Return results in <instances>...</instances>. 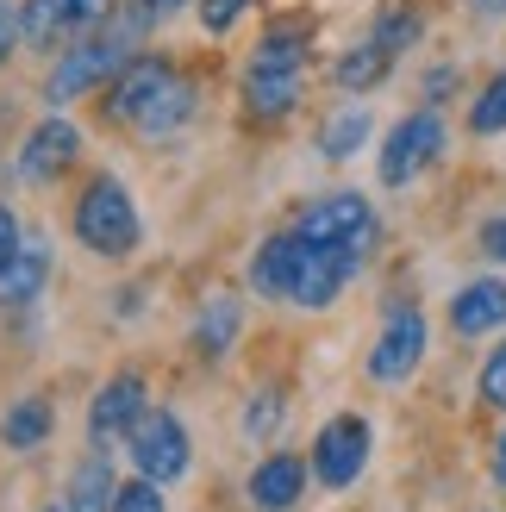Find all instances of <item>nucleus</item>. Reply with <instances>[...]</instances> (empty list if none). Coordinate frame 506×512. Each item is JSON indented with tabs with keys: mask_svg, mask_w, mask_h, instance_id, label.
<instances>
[{
	"mask_svg": "<svg viewBox=\"0 0 506 512\" xmlns=\"http://www.w3.org/2000/svg\"><path fill=\"white\" fill-rule=\"evenodd\" d=\"M144 413H150V406H144V375H138V369L100 381V394H94V406H88V444H94V450H113L119 438H132V425H138Z\"/></svg>",
	"mask_w": 506,
	"mask_h": 512,
	"instance_id": "nucleus-10",
	"label": "nucleus"
},
{
	"mask_svg": "<svg viewBox=\"0 0 506 512\" xmlns=\"http://www.w3.org/2000/svg\"><path fill=\"white\" fill-rule=\"evenodd\" d=\"M294 232H300V238H313V244L350 250V256H369V250H375V238H382V219H375V207H369L363 194L338 188V194H319L313 207H300Z\"/></svg>",
	"mask_w": 506,
	"mask_h": 512,
	"instance_id": "nucleus-5",
	"label": "nucleus"
},
{
	"mask_svg": "<svg viewBox=\"0 0 506 512\" xmlns=\"http://www.w3.org/2000/svg\"><path fill=\"white\" fill-rule=\"evenodd\" d=\"M107 512H169V500H163V481H150V475H138V481H119Z\"/></svg>",
	"mask_w": 506,
	"mask_h": 512,
	"instance_id": "nucleus-26",
	"label": "nucleus"
},
{
	"mask_svg": "<svg viewBox=\"0 0 506 512\" xmlns=\"http://www.w3.org/2000/svg\"><path fill=\"white\" fill-rule=\"evenodd\" d=\"M419 363H425V313L419 306H394L382 338L369 350V375L375 381H407Z\"/></svg>",
	"mask_w": 506,
	"mask_h": 512,
	"instance_id": "nucleus-11",
	"label": "nucleus"
},
{
	"mask_svg": "<svg viewBox=\"0 0 506 512\" xmlns=\"http://www.w3.org/2000/svg\"><path fill=\"white\" fill-rule=\"evenodd\" d=\"M307 475L313 469L300 463V456H288V450L263 456L257 475H250V506H257V512H294L300 494H307Z\"/></svg>",
	"mask_w": 506,
	"mask_h": 512,
	"instance_id": "nucleus-14",
	"label": "nucleus"
},
{
	"mask_svg": "<svg viewBox=\"0 0 506 512\" xmlns=\"http://www.w3.org/2000/svg\"><path fill=\"white\" fill-rule=\"evenodd\" d=\"M482 250L494 256V263H506V213H494V219H482Z\"/></svg>",
	"mask_w": 506,
	"mask_h": 512,
	"instance_id": "nucleus-31",
	"label": "nucleus"
},
{
	"mask_svg": "<svg viewBox=\"0 0 506 512\" xmlns=\"http://www.w3.org/2000/svg\"><path fill=\"white\" fill-rule=\"evenodd\" d=\"M75 244H88L94 256H132L144 238V219H138V200L119 175H94L75 200Z\"/></svg>",
	"mask_w": 506,
	"mask_h": 512,
	"instance_id": "nucleus-3",
	"label": "nucleus"
},
{
	"mask_svg": "<svg viewBox=\"0 0 506 512\" xmlns=\"http://www.w3.org/2000/svg\"><path fill=\"white\" fill-rule=\"evenodd\" d=\"M125 57H132V32H88V38L63 44V57L50 63V75H44V100H50V107H69V100L107 88Z\"/></svg>",
	"mask_w": 506,
	"mask_h": 512,
	"instance_id": "nucleus-4",
	"label": "nucleus"
},
{
	"mask_svg": "<svg viewBox=\"0 0 506 512\" xmlns=\"http://www.w3.org/2000/svg\"><path fill=\"white\" fill-rule=\"evenodd\" d=\"M50 512H69V506H50Z\"/></svg>",
	"mask_w": 506,
	"mask_h": 512,
	"instance_id": "nucleus-36",
	"label": "nucleus"
},
{
	"mask_svg": "<svg viewBox=\"0 0 506 512\" xmlns=\"http://www.w3.org/2000/svg\"><path fill=\"white\" fill-rule=\"evenodd\" d=\"M357 263L363 256H350V250L313 244L300 232H275L269 244H257V256H250V288L263 300H288V306L319 313V306H332L344 294V281L357 275Z\"/></svg>",
	"mask_w": 506,
	"mask_h": 512,
	"instance_id": "nucleus-1",
	"label": "nucleus"
},
{
	"mask_svg": "<svg viewBox=\"0 0 506 512\" xmlns=\"http://www.w3.org/2000/svg\"><path fill=\"white\" fill-rule=\"evenodd\" d=\"M375 44L388 50V57H400V50H413L419 38H425V13L419 7H388L382 19H375V32H369Z\"/></svg>",
	"mask_w": 506,
	"mask_h": 512,
	"instance_id": "nucleus-23",
	"label": "nucleus"
},
{
	"mask_svg": "<svg viewBox=\"0 0 506 512\" xmlns=\"http://www.w3.org/2000/svg\"><path fill=\"white\" fill-rule=\"evenodd\" d=\"M307 469L319 475V488H350L363 469H369V419H357V413H338L332 425L319 431V444H313V456H307Z\"/></svg>",
	"mask_w": 506,
	"mask_h": 512,
	"instance_id": "nucleus-9",
	"label": "nucleus"
},
{
	"mask_svg": "<svg viewBox=\"0 0 506 512\" xmlns=\"http://www.w3.org/2000/svg\"><path fill=\"white\" fill-rule=\"evenodd\" d=\"M188 7V0H132V13L150 25V19H163V13H182Z\"/></svg>",
	"mask_w": 506,
	"mask_h": 512,
	"instance_id": "nucleus-33",
	"label": "nucleus"
},
{
	"mask_svg": "<svg viewBox=\"0 0 506 512\" xmlns=\"http://www.w3.org/2000/svg\"><path fill=\"white\" fill-rule=\"evenodd\" d=\"M82 157V132H75L69 119H44L32 138L19 144V182H57V175H69V163Z\"/></svg>",
	"mask_w": 506,
	"mask_h": 512,
	"instance_id": "nucleus-13",
	"label": "nucleus"
},
{
	"mask_svg": "<svg viewBox=\"0 0 506 512\" xmlns=\"http://www.w3.org/2000/svg\"><path fill=\"white\" fill-rule=\"evenodd\" d=\"M469 13H482V19H506V0H469Z\"/></svg>",
	"mask_w": 506,
	"mask_h": 512,
	"instance_id": "nucleus-34",
	"label": "nucleus"
},
{
	"mask_svg": "<svg viewBox=\"0 0 506 512\" xmlns=\"http://www.w3.org/2000/svg\"><path fill=\"white\" fill-rule=\"evenodd\" d=\"M169 75H175V63H169V57H138V50H132V57L119 63V75L107 82V119L138 125V113L163 94Z\"/></svg>",
	"mask_w": 506,
	"mask_h": 512,
	"instance_id": "nucleus-12",
	"label": "nucleus"
},
{
	"mask_svg": "<svg viewBox=\"0 0 506 512\" xmlns=\"http://www.w3.org/2000/svg\"><path fill=\"white\" fill-rule=\"evenodd\" d=\"M438 157H444V119H438V107L407 113V119L388 132V144H382V188L419 182V175L432 169Z\"/></svg>",
	"mask_w": 506,
	"mask_h": 512,
	"instance_id": "nucleus-7",
	"label": "nucleus"
},
{
	"mask_svg": "<svg viewBox=\"0 0 506 512\" xmlns=\"http://www.w3.org/2000/svg\"><path fill=\"white\" fill-rule=\"evenodd\" d=\"M388 69H394V57H388V50L369 38V44H350L344 57H338L332 82H338L344 94H369V88H382V82H388Z\"/></svg>",
	"mask_w": 506,
	"mask_h": 512,
	"instance_id": "nucleus-21",
	"label": "nucleus"
},
{
	"mask_svg": "<svg viewBox=\"0 0 506 512\" xmlns=\"http://www.w3.org/2000/svg\"><path fill=\"white\" fill-rule=\"evenodd\" d=\"M494 481H500V488H506V431H500V438H494Z\"/></svg>",
	"mask_w": 506,
	"mask_h": 512,
	"instance_id": "nucleus-35",
	"label": "nucleus"
},
{
	"mask_svg": "<svg viewBox=\"0 0 506 512\" xmlns=\"http://www.w3.org/2000/svg\"><path fill=\"white\" fill-rule=\"evenodd\" d=\"M13 250H19V219H13V207H0V269L13 263Z\"/></svg>",
	"mask_w": 506,
	"mask_h": 512,
	"instance_id": "nucleus-32",
	"label": "nucleus"
},
{
	"mask_svg": "<svg viewBox=\"0 0 506 512\" xmlns=\"http://www.w3.org/2000/svg\"><path fill=\"white\" fill-rule=\"evenodd\" d=\"M300 82H307V32L300 25H269L244 69V113L269 125L288 119L300 107Z\"/></svg>",
	"mask_w": 506,
	"mask_h": 512,
	"instance_id": "nucleus-2",
	"label": "nucleus"
},
{
	"mask_svg": "<svg viewBox=\"0 0 506 512\" xmlns=\"http://www.w3.org/2000/svg\"><path fill=\"white\" fill-rule=\"evenodd\" d=\"M238 325H244V306H238V294H213L207 306H200V319H194V350L207 356V363H219V356L232 350Z\"/></svg>",
	"mask_w": 506,
	"mask_h": 512,
	"instance_id": "nucleus-19",
	"label": "nucleus"
},
{
	"mask_svg": "<svg viewBox=\"0 0 506 512\" xmlns=\"http://www.w3.org/2000/svg\"><path fill=\"white\" fill-rule=\"evenodd\" d=\"M44 281H50V244L44 238H19V250H13V263L0 269V306H32L38 294H44Z\"/></svg>",
	"mask_w": 506,
	"mask_h": 512,
	"instance_id": "nucleus-16",
	"label": "nucleus"
},
{
	"mask_svg": "<svg viewBox=\"0 0 506 512\" xmlns=\"http://www.w3.org/2000/svg\"><path fill=\"white\" fill-rule=\"evenodd\" d=\"M282 419H288V400L275 394V388H257V394H250V406H244V438L250 444H269L275 431H282Z\"/></svg>",
	"mask_w": 506,
	"mask_h": 512,
	"instance_id": "nucleus-25",
	"label": "nucleus"
},
{
	"mask_svg": "<svg viewBox=\"0 0 506 512\" xmlns=\"http://www.w3.org/2000/svg\"><path fill=\"white\" fill-rule=\"evenodd\" d=\"M50 425H57L50 400L44 394H19L7 406V419H0V444L7 450H38V444H50Z\"/></svg>",
	"mask_w": 506,
	"mask_h": 512,
	"instance_id": "nucleus-20",
	"label": "nucleus"
},
{
	"mask_svg": "<svg viewBox=\"0 0 506 512\" xmlns=\"http://www.w3.org/2000/svg\"><path fill=\"white\" fill-rule=\"evenodd\" d=\"M13 50H19V7H13V0H0V69H7Z\"/></svg>",
	"mask_w": 506,
	"mask_h": 512,
	"instance_id": "nucleus-29",
	"label": "nucleus"
},
{
	"mask_svg": "<svg viewBox=\"0 0 506 512\" xmlns=\"http://www.w3.org/2000/svg\"><path fill=\"white\" fill-rule=\"evenodd\" d=\"M244 7H250V0H200V25H207L213 38H225V32L238 25V13H244Z\"/></svg>",
	"mask_w": 506,
	"mask_h": 512,
	"instance_id": "nucleus-28",
	"label": "nucleus"
},
{
	"mask_svg": "<svg viewBox=\"0 0 506 512\" xmlns=\"http://www.w3.org/2000/svg\"><path fill=\"white\" fill-rule=\"evenodd\" d=\"M113 488H119V475L107 469V450H94V456H82V463L69 469L63 506H69V512H107V506H113Z\"/></svg>",
	"mask_w": 506,
	"mask_h": 512,
	"instance_id": "nucleus-17",
	"label": "nucleus"
},
{
	"mask_svg": "<svg viewBox=\"0 0 506 512\" xmlns=\"http://www.w3.org/2000/svg\"><path fill=\"white\" fill-rule=\"evenodd\" d=\"M119 0H25L19 7V44L25 50H63L75 38H88L94 25L113 19Z\"/></svg>",
	"mask_w": 506,
	"mask_h": 512,
	"instance_id": "nucleus-6",
	"label": "nucleus"
},
{
	"mask_svg": "<svg viewBox=\"0 0 506 512\" xmlns=\"http://www.w3.org/2000/svg\"><path fill=\"white\" fill-rule=\"evenodd\" d=\"M369 132H375L369 107H344V113H332V119H325V132H319V150H325L332 163H344V157H357V150L369 144Z\"/></svg>",
	"mask_w": 506,
	"mask_h": 512,
	"instance_id": "nucleus-22",
	"label": "nucleus"
},
{
	"mask_svg": "<svg viewBox=\"0 0 506 512\" xmlns=\"http://www.w3.org/2000/svg\"><path fill=\"white\" fill-rule=\"evenodd\" d=\"M125 450H132V463H138V475H150V481H182L188 475V463H194V444H188V425L175 419V413H144L138 425H132V438H125Z\"/></svg>",
	"mask_w": 506,
	"mask_h": 512,
	"instance_id": "nucleus-8",
	"label": "nucleus"
},
{
	"mask_svg": "<svg viewBox=\"0 0 506 512\" xmlns=\"http://www.w3.org/2000/svg\"><path fill=\"white\" fill-rule=\"evenodd\" d=\"M482 400L494 413H506V344H494V356L482 363Z\"/></svg>",
	"mask_w": 506,
	"mask_h": 512,
	"instance_id": "nucleus-27",
	"label": "nucleus"
},
{
	"mask_svg": "<svg viewBox=\"0 0 506 512\" xmlns=\"http://www.w3.org/2000/svg\"><path fill=\"white\" fill-rule=\"evenodd\" d=\"M469 132H475V138L506 132V69H500V75H488V88L469 100Z\"/></svg>",
	"mask_w": 506,
	"mask_h": 512,
	"instance_id": "nucleus-24",
	"label": "nucleus"
},
{
	"mask_svg": "<svg viewBox=\"0 0 506 512\" xmlns=\"http://www.w3.org/2000/svg\"><path fill=\"white\" fill-rule=\"evenodd\" d=\"M500 325H506V281L500 275L457 288V300H450V331H457V338H488Z\"/></svg>",
	"mask_w": 506,
	"mask_h": 512,
	"instance_id": "nucleus-15",
	"label": "nucleus"
},
{
	"mask_svg": "<svg viewBox=\"0 0 506 512\" xmlns=\"http://www.w3.org/2000/svg\"><path fill=\"white\" fill-rule=\"evenodd\" d=\"M188 113H194V82H188L182 69H175L169 82H163V94L138 113V132H144L150 144H163L169 132H182V125H188Z\"/></svg>",
	"mask_w": 506,
	"mask_h": 512,
	"instance_id": "nucleus-18",
	"label": "nucleus"
},
{
	"mask_svg": "<svg viewBox=\"0 0 506 512\" xmlns=\"http://www.w3.org/2000/svg\"><path fill=\"white\" fill-rule=\"evenodd\" d=\"M450 88H457V69H432V75H425V107H444V100H450Z\"/></svg>",
	"mask_w": 506,
	"mask_h": 512,
	"instance_id": "nucleus-30",
	"label": "nucleus"
}]
</instances>
